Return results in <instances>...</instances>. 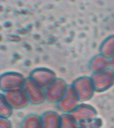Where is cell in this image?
<instances>
[{
    "label": "cell",
    "mask_w": 114,
    "mask_h": 128,
    "mask_svg": "<svg viewBox=\"0 0 114 128\" xmlns=\"http://www.w3.org/2000/svg\"><path fill=\"white\" fill-rule=\"evenodd\" d=\"M60 128H78L75 126V124H73L72 122L66 120L62 122V124H60Z\"/></svg>",
    "instance_id": "cell-1"
}]
</instances>
